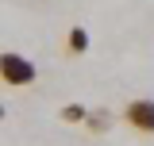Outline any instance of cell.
Instances as JSON below:
<instances>
[{
    "label": "cell",
    "instance_id": "6da1fadb",
    "mask_svg": "<svg viewBox=\"0 0 154 146\" xmlns=\"http://www.w3.org/2000/svg\"><path fill=\"white\" fill-rule=\"evenodd\" d=\"M0 81L12 85V89H31L38 81V65L27 54H16V50H0Z\"/></svg>",
    "mask_w": 154,
    "mask_h": 146
},
{
    "label": "cell",
    "instance_id": "8992f818",
    "mask_svg": "<svg viewBox=\"0 0 154 146\" xmlns=\"http://www.w3.org/2000/svg\"><path fill=\"white\" fill-rule=\"evenodd\" d=\"M0 119H4V104H0Z\"/></svg>",
    "mask_w": 154,
    "mask_h": 146
},
{
    "label": "cell",
    "instance_id": "3957f363",
    "mask_svg": "<svg viewBox=\"0 0 154 146\" xmlns=\"http://www.w3.org/2000/svg\"><path fill=\"white\" fill-rule=\"evenodd\" d=\"M66 54L69 58L89 54V31H85V27H69V31H66Z\"/></svg>",
    "mask_w": 154,
    "mask_h": 146
},
{
    "label": "cell",
    "instance_id": "277c9868",
    "mask_svg": "<svg viewBox=\"0 0 154 146\" xmlns=\"http://www.w3.org/2000/svg\"><path fill=\"white\" fill-rule=\"evenodd\" d=\"M85 127L93 131V135H104V131L112 127V111H108V108H96V111H89V119H85Z\"/></svg>",
    "mask_w": 154,
    "mask_h": 146
},
{
    "label": "cell",
    "instance_id": "5b68a950",
    "mask_svg": "<svg viewBox=\"0 0 154 146\" xmlns=\"http://www.w3.org/2000/svg\"><path fill=\"white\" fill-rule=\"evenodd\" d=\"M58 115H62V123H85V119H89V108H85V104H62Z\"/></svg>",
    "mask_w": 154,
    "mask_h": 146
},
{
    "label": "cell",
    "instance_id": "7a4b0ae2",
    "mask_svg": "<svg viewBox=\"0 0 154 146\" xmlns=\"http://www.w3.org/2000/svg\"><path fill=\"white\" fill-rule=\"evenodd\" d=\"M123 123L131 131H139V135H154V100L150 96L131 100V104L123 108Z\"/></svg>",
    "mask_w": 154,
    "mask_h": 146
}]
</instances>
